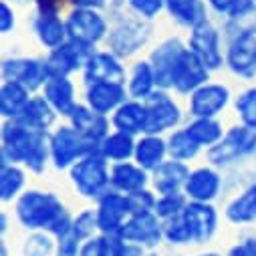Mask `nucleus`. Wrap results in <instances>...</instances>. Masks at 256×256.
Here are the masks:
<instances>
[{
  "label": "nucleus",
  "mask_w": 256,
  "mask_h": 256,
  "mask_svg": "<svg viewBox=\"0 0 256 256\" xmlns=\"http://www.w3.org/2000/svg\"><path fill=\"white\" fill-rule=\"evenodd\" d=\"M14 220L26 232H50L54 238H60L73 232V214L54 192L28 188L20 198L12 204Z\"/></svg>",
  "instance_id": "nucleus-1"
},
{
  "label": "nucleus",
  "mask_w": 256,
  "mask_h": 256,
  "mask_svg": "<svg viewBox=\"0 0 256 256\" xmlns=\"http://www.w3.org/2000/svg\"><path fill=\"white\" fill-rule=\"evenodd\" d=\"M0 164H18L32 176H42L50 166L48 134L24 123L4 121L0 130Z\"/></svg>",
  "instance_id": "nucleus-2"
},
{
  "label": "nucleus",
  "mask_w": 256,
  "mask_h": 256,
  "mask_svg": "<svg viewBox=\"0 0 256 256\" xmlns=\"http://www.w3.org/2000/svg\"><path fill=\"white\" fill-rule=\"evenodd\" d=\"M109 22L111 26L105 40V48L123 60L138 56L152 40V22L134 14L130 8L117 14H109Z\"/></svg>",
  "instance_id": "nucleus-3"
},
{
  "label": "nucleus",
  "mask_w": 256,
  "mask_h": 256,
  "mask_svg": "<svg viewBox=\"0 0 256 256\" xmlns=\"http://www.w3.org/2000/svg\"><path fill=\"white\" fill-rule=\"evenodd\" d=\"M252 158H256V130L242 123L228 127L224 138L214 148L206 150V162L222 172L234 170Z\"/></svg>",
  "instance_id": "nucleus-4"
},
{
  "label": "nucleus",
  "mask_w": 256,
  "mask_h": 256,
  "mask_svg": "<svg viewBox=\"0 0 256 256\" xmlns=\"http://www.w3.org/2000/svg\"><path fill=\"white\" fill-rule=\"evenodd\" d=\"M67 174L73 190L83 200L97 202L111 190V164L99 152L81 158Z\"/></svg>",
  "instance_id": "nucleus-5"
},
{
  "label": "nucleus",
  "mask_w": 256,
  "mask_h": 256,
  "mask_svg": "<svg viewBox=\"0 0 256 256\" xmlns=\"http://www.w3.org/2000/svg\"><path fill=\"white\" fill-rule=\"evenodd\" d=\"M50 146V168L56 172H69L81 158L99 152V146L87 140L77 132L71 123H58L52 132H48Z\"/></svg>",
  "instance_id": "nucleus-6"
},
{
  "label": "nucleus",
  "mask_w": 256,
  "mask_h": 256,
  "mask_svg": "<svg viewBox=\"0 0 256 256\" xmlns=\"http://www.w3.org/2000/svg\"><path fill=\"white\" fill-rule=\"evenodd\" d=\"M226 62L224 69L242 81L256 79V34L248 30H224Z\"/></svg>",
  "instance_id": "nucleus-7"
},
{
  "label": "nucleus",
  "mask_w": 256,
  "mask_h": 256,
  "mask_svg": "<svg viewBox=\"0 0 256 256\" xmlns=\"http://www.w3.org/2000/svg\"><path fill=\"white\" fill-rule=\"evenodd\" d=\"M174 95L176 93L172 91L158 89L150 99H146V107H148L146 134L168 136L188 121V111L180 105V101Z\"/></svg>",
  "instance_id": "nucleus-8"
},
{
  "label": "nucleus",
  "mask_w": 256,
  "mask_h": 256,
  "mask_svg": "<svg viewBox=\"0 0 256 256\" xmlns=\"http://www.w3.org/2000/svg\"><path fill=\"white\" fill-rule=\"evenodd\" d=\"M188 46L194 50L204 62L206 67L216 73L220 69H224V62H226V38L220 26H216L210 18L198 26H194L188 34Z\"/></svg>",
  "instance_id": "nucleus-9"
},
{
  "label": "nucleus",
  "mask_w": 256,
  "mask_h": 256,
  "mask_svg": "<svg viewBox=\"0 0 256 256\" xmlns=\"http://www.w3.org/2000/svg\"><path fill=\"white\" fill-rule=\"evenodd\" d=\"M65 20H67L69 40H75L89 48H97L101 42L107 40L111 22L101 10L71 8Z\"/></svg>",
  "instance_id": "nucleus-10"
},
{
  "label": "nucleus",
  "mask_w": 256,
  "mask_h": 256,
  "mask_svg": "<svg viewBox=\"0 0 256 256\" xmlns=\"http://www.w3.org/2000/svg\"><path fill=\"white\" fill-rule=\"evenodd\" d=\"M234 103V95L226 83L208 81L186 97L188 117H222Z\"/></svg>",
  "instance_id": "nucleus-11"
},
{
  "label": "nucleus",
  "mask_w": 256,
  "mask_h": 256,
  "mask_svg": "<svg viewBox=\"0 0 256 256\" xmlns=\"http://www.w3.org/2000/svg\"><path fill=\"white\" fill-rule=\"evenodd\" d=\"M2 81H16L32 93H40L50 69L44 56H6L0 67Z\"/></svg>",
  "instance_id": "nucleus-12"
},
{
  "label": "nucleus",
  "mask_w": 256,
  "mask_h": 256,
  "mask_svg": "<svg viewBox=\"0 0 256 256\" xmlns=\"http://www.w3.org/2000/svg\"><path fill=\"white\" fill-rule=\"evenodd\" d=\"M226 188V176L222 170L214 168L212 164H204L192 168L190 176L184 186V194L190 202H210L214 204Z\"/></svg>",
  "instance_id": "nucleus-13"
},
{
  "label": "nucleus",
  "mask_w": 256,
  "mask_h": 256,
  "mask_svg": "<svg viewBox=\"0 0 256 256\" xmlns=\"http://www.w3.org/2000/svg\"><path fill=\"white\" fill-rule=\"evenodd\" d=\"M186 48H188V42H184L180 36H168V38L160 40L150 50L148 60L152 62V67L156 71V79H158V87L160 89L172 91L178 62H180V58H182Z\"/></svg>",
  "instance_id": "nucleus-14"
},
{
  "label": "nucleus",
  "mask_w": 256,
  "mask_h": 256,
  "mask_svg": "<svg viewBox=\"0 0 256 256\" xmlns=\"http://www.w3.org/2000/svg\"><path fill=\"white\" fill-rule=\"evenodd\" d=\"M119 236L132 244L142 246L144 250H156L164 240V222L156 216V212H136L127 218Z\"/></svg>",
  "instance_id": "nucleus-15"
},
{
  "label": "nucleus",
  "mask_w": 256,
  "mask_h": 256,
  "mask_svg": "<svg viewBox=\"0 0 256 256\" xmlns=\"http://www.w3.org/2000/svg\"><path fill=\"white\" fill-rule=\"evenodd\" d=\"M97 210V222H99V234H119L123 224L127 222L134 212L130 204V196L121 194V192L109 190L95 202Z\"/></svg>",
  "instance_id": "nucleus-16"
},
{
  "label": "nucleus",
  "mask_w": 256,
  "mask_h": 256,
  "mask_svg": "<svg viewBox=\"0 0 256 256\" xmlns=\"http://www.w3.org/2000/svg\"><path fill=\"white\" fill-rule=\"evenodd\" d=\"M210 77H212V71L206 67V62L188 46L184 50L180 62H178L172 93H176L178 97H188L190 93H194L198 87L208 83Z\"/></svg>",
  "instance_id": "nucleus-17"
},
{
  "label": "nucleus",
  "mask_w": 256,
  "mask_h": 256,
  "mask_svg": "<svg viewBox=\"0 0 256 256\" xmlns=\"http://www.w3.org/2000/svg\"><path fill=\"white\" fill-rule=\"evenodd\" d=\"M184 218L190 226L194 246H206L220 230V212L210 202H188Z\"/></svg>",
  "instance_id": "nucleus-18"
},
{
  "label": "nucleus",
  "mask_w": 256,
  "mask_h": 256,
  "mask_svg": "<svg viewBox=\"0 0 256 256\" xmlns=\"http://www.w3.org/2000/svg\"><path fill=\"white\" fill-rule=\"evenodd\" d=\"M123 58L113 54L111 50H93L87 65L81 73L83 85L91 83H103V81H113V83H125L127 81V67L123 65Z\"/></svg>",
  "instance_id": "nucleus-19"
},
{
  "label": "nucleus",
  "mask_w": 256,
  "mask_h": 256,
  "mask_svg": "<svg viewBox=\"0 0 256 256\" xmlns=\"http://www.w3.org/2000/svg\"><path fill=\"white\" fill-rule=\"evenodd\" d=\"M95 48H89V46H83L75 40H67L62 42L60 46L52 48V50H46V62H48V69H50V75H67V77H73V75H81L87 60L91 56Z\"/></svg>",
  "instance_id": "nucleus-20"
},
{
  "label": "nucleus",
  "mask_w": 256,
  "mask_h": 256,
  "mask_svg": "<svg viewBox=\"0 0 256 256\" xmlns=\"http://www.w3.org/2000/svg\"><path fill=\"white\" fill-rule=\"evenodd\" d=\"M127 99H130V95H127L125 83H113V81L91 83V85H85V91H83V103L107 117H111L113 111Z\"/></svg>",
  "instance_id": "nucleus-21"
},
{
  "label": "nucleus",
  "mask_w": 256,
  "mask_h": 256,
  "mask_svg": "<svg viewBox=\"0 0 256 256\" xmlns=\"http://www.w3.org/2000/svg\"><path fill=\"white\" fill-rule=\"evenodd\" d=\"M40 93L62 119H67L69 113L81 103L77 85H75L73 77H67V75H50L46 79L44 87L40 89Z\"/></svg>",
  "instance_id": "nucleus-22"
},
{
  "label": "nucleus",
  "mask_w": 256,
  "mask_h": 256,
  "mask_svg": "<svg viewBox=\"0 0 256 256\" xmlns=\"http://www.w3.org/2000/svg\"><path fill=\"white\" fill-rule=\"evenodd\" d=\"M67 123H71L77 132H81L87 140H91L93 144H101L109 134H111V119L107 115H101L97 111H93L91 107H87L83 101L69 113V117L65 119Z\"/></svg>",
  "instance_id": "nucleus-23"
},
{
  "label": "nucleus",
  "mask_w": 256,
  "mask_h": 256,
  "mask_svg": "<svg viewBox=\"0 0 256 256\" xmlns=\"http://www.w3.org/2000/svg\"><path fill=\"white\" fill-rule=\"evenodd\" d=\"M224 220L232 226L256 224V180H250L240 192L226 202Z\"/></svg>",
  "instance_id": "nucleus-24"
},
{
  "label": "nucleus",
  "mask_w": 256,
  "mask_h": 256,
  "mask_svg": "<svg viewBox=\"0 0 256 256\" xmlns=\"http://www.w3.org/2000/svg\"><path fill=\"white\" fill-rule=\"evenodd\" d=\"M146 188H152V174L140 164L134 160L111 164V190L130 196Z\"/></svg>",
  "instance_id": "nucleus-25"
},
{
  "label": "nucleus",
  "mask_w": 256,
  "mask_h": 256,
  "mask_svg": "<svg viewBox=\"0 0 256 256\" xmlns=\"http://www.w3.org/2000/svg\"><path fill=\"white\" fill-rule=\"evenodd\" d=\"M109 119H111L113 130H119V132H125V134H132V136L140 138V136L146 134V127H148V107H146V101L130 97L125 103H121L113 111V115Z\"/></svg>",
  "instance_id": "nucleus-26"
},
{
  "label": "nucleus",
  "mask_w": 256,
  "mask_h": 256,
  "mask_svg": "<svg viewBox=\"0 0 256 256\" xmlns=\"http://www.w3.org/2000/svg\"><path fill=\"white\" fill-rule=\"evenodd\" d=\"M32 32L46 50H52L69 40L67 20L60 18V12H36L32 18Z\"/></svg>",
  "instance_id": "nucleus-27"
},
{
  "label": "nucleus",
  "mask_w": 256,
  "mask_h": 256,
  "mask_svg": "<svg viewBox=\"0 0 256 256\" xmlns=\"http://www.w3.org/2000/svg\"><path fill=\"white\" fill-rule=\"evenodd\" d=\"M190 164L178 162L168 158L160 168L152 172V190L158 196L162 194H174V192H184L186 180L190 176Z\"/></svg>",
  "instance_id": "nucleus-28"
},
{
  "label": "nucleus",
  "mask_w": 256,
  "mask_h": 256,
  "mask_svg": "<svg viewBox=\"0 0 256 256\" xmlns=\"http://www.w3.org/2000/svg\"><path fill=\"white\" fill-rule=\"evenodd\" d=\"M60 119V115L52 109V105L42 97V93H32L30 101L26 103L24 111L20 113V117L16 121L24 123L26 127H30V130L34 132H52L54 127L58 125L56 121Z\"/></svg>",
  "instance_id": "nucleus-29"
},
{
  "label": "nucleus",
  "mask_w": 256,
  "mask_h": 256,
  "mask_svg": "<svg viewBox=\"0 0 256 256\" xmlns=\"http://www.w3.org/2000/svg\"><path fill=\"white\" fill-rule=\"evenodd\" d=\"M125 89L132 99H140V101L150 99L160 89L158 79H156V71L148 58H138L134 65L127 69Z\"/></svg>",
  "instance_id": "nucleus-30"
},
{
  "label": "nucleus",
  "mask_w": 256,
  "mask_h": 256,
  "mask_svg": "<svg viewBox=\"0 0 256 256\" xmlns=\"http://www.w3.org/2000/svg\"><path fill=\"white\" fill-rule=\"evenodd\" d=\"M166 12L178 26L188 30L210 18L206 0H166Z\"/></svg>",
  "instance_id": "nucleus-31"
},
{
  "label": "nucleus",
  "mask_w": 256,
  "mask_h": 256,
  "mask_svg": "<svg viewBox=\"0 0 256 256\" xmlns=\"http://www.w3.org/2000/svg\"><path fill=\"white\" fill-rule=\"evenodd\" d=\"M168 158H170V152H168V140H166V136L144 134V136L138 138L134 162L140 164L144 170H148V172L152 174V172H154L156 168H160Z\"/></svg>",
  "instance_id": "nucleus-32"
},
{
  "label": "nucleus",
  "mask_w": 256,
  "mask_h": 256,
  "mask_svg": "<svg viewBox=\"0 0 256 256\" xmlns=\"http://www.w3.org/2000/svg\"><path fill=\"white\" fill-rule=\"evenodd\" d=\"M184 127L204 152L214 148L226 134V127L222 125L220 117H188Z\"/></svg>",
  "instance_id": "nucleus-33"
},
{
  "label": "nucleus",
  "mask_w": 256,
  "mask_h": 256,
  "mask_svg": "<svg viewBox=\"0 0 256 256\" xmlns=\"http://www.w3.org/2000/svg\"><path fill=\"white\" fill-rule=\"evenodd\" d=\"M30 97L32 91H28L24 85L16 81H2V85H0V115H2V119H18Z\"/></svg>",
  "instance_id": "nucleus-34"
},
{
  "label": "nucleus",
  "mask_w": 256,
  "mask_h": 256,
  "mask_svg": "<svg viewBox=\"0 0 256 256\" xmlns=\"http://www.w3.org/2000/svg\"><path fill=\"white\" fill-rule=\"evenodd\" d=\"M136 144H138L136 136L119 132V130H111V134L99 144V154L109 164L130 162L136 156Z\"/></svg>",
  "instance_id": "nucleus-35"
},
{
  "label": "nucleus",
  "mask_w": 256,
  "mask_h": 256,
  "mask_svg": "<svg viewBox=\"0 0 256 256\" xmlns=\"http://www.w3.org/2000/svg\"><path fill=\"white\" fill-rule=\"evenodd\" d=\"M28 184V172L18 164H0V200L14 204Z\"/></svg>",
  "instance_id": "nucleus-36"
},
{
  "label": "nucleus",
  "mask_w": 256,
  "mask_h": 256,
  "mask_svg": "<svg viewBox=\"0 0 256 256\" xmlns=\"http://www.w3.org/2000/svg\"><path fill=\"white\" fill-rule=\"evenodd\" d=\"M168 140V152H170V158L172 160H178V162H184V164H190L194 162L204 150L196 144V140L188 134V130L182 125L178 130H174L172 134L166 136Z\"/></svg>",
  "instance_id": "nucleus-37"
},
{
  "label": "nucleus",
  "mask_w": 256,
  "mask_h": 256,
  "mask_svg": "<svg viewBox=\"0 0 256 256\" xmlns=\"http://www.w3.org/2000/svg\"><path fill=\"white\" fill-rule=\"evenodd\" d=\"M232 109L238 117V123L256 130V85L246 87L234 97Z\"/></svg>",
  "instance_id": "nucleus-38"
},
{
  "label": "nucleus",
  "mask_w": 256,
  "mask_h": 256,
  "mask_svg": "<svg viewBox=\"0 0 256 256\" xmlns=\"http://www.w3.org/2000/svg\"><path fill=\"white\" fill-rule=\"evenodd\" d=\"M56 238L50 232H28V236L22 240L20 256H54Z\"/></svg>",
  "instance_id": "nucleus-39"
},
{
  "label": "nucleus",
  "mask_w": 256,
  "mask_h": 256,
  "mask_svg": "<svg viewBox=\"0 0 256 256\" xmlns=\"http://www.w3.org/2000/svg\"><path fill=\"white\" fill-rule=\"evenodd\" d=\"M164 240L172 248L194 246V240H192V232H190V226L184 218V212L180 216L164 222Z\"/></svg>",
  "instance_id": "nucleus-40"
},
{
  "label": "nucleus",
  "mask_w": 256,
  "mask_h": 256,
  "mask_svg": "<svg viewBox=\"0 0 256 256\" xmlns=\"http://www.w3.org/2000/svg\"><path fill=\"white\" fill-rule=\"evenodd\" d=\"M188 202H190V200L186 198L184 192H174V194H162V196H158V202H156L154 212H156V216H158L162 222H166V220H172V218L180 216V214L186 210Z\"/></svg>",
  "instance_id": "nucleus-41"
},
{
  "label": "nucleus",
  "mask_w": 256,
  "mask_h": 256,
  "mask_svg": "<svg viewBox=\"0 0 256 256\" xmlns=\"http://www.w3.org/2000/svg\"><path fill=\"white\" fill-rule=\"evenodd\" d=\"M73 234L83 242L99 234V222H97L95 206L93 208H81L77 214H73Z\"/></svg>",
  "instance_id": "nucleus-42"
},
{
  "label": "nucleus",
  "mask_w": 256,
  "mask_h": 256,
  "mask_svg": "<svg viewBox=\"0 0 256 256\" xmlns=\"http://www.w3.org/2000/svg\"><path fill=\"white\" fill-rule=\"evenodd\" d=\"M127 6L134 14L152 22L166 10V0H127Z\"/></svg>",
  "instance_id": "nucleus-43"
},
{
  "label": "nucleus",
  "mask_w": 256,
  "mask_h": 256,
  "mask_svg": "<svg viewBox=\"0 0 256 256\" xmlns=\"http://www.w3.org/2000/svg\"><path fill=\"white\" fill-rule=\"evenodd\" d=\"M158 202V194L152 188L140 190L136 194H130V204H132V212H154Z\"/></svg>",
  "instance_id": "nucleus-44"
},
{
  "label": "nucleus",
  "mask_w": 256,
  "mask_h": 256,
  "mask_svg": "<svg viewBox=\"0 0 256 256\" xmlns=\"http://www.w3.org/2000/svg\"><path fill=\"white\" fill-rule=\"evenodd\" d=\"M81 244L83 240H79L73 232L56 238V248H54V256H79L81 252Z\"/></svg>",
  "instance_id": "nucleus-45"
},
{
  "label": "nucleus",
  "mask_w": 256,
  "mask_h": 256,
  "mask_svg": "<svg viewBox=\"0 0 256 256\" xmlns=\"http://www.w3.org/2000/svg\"><path fill=\"white\" fill-rule=\"evenodd\" d=\"M226 256H256V234H246L240 240H236Z\"/></svg>",
  "instance_id": "nucleus-46"
},
{
  "label": "nucleus",
  "mask_w": 256,
  "mask_h": 256,
  "mask_svg": "<svg viewBox=\"0 0 256 256\" xmlns=\"http://www.w3.org/2000/svg\"><path fill=\"white\" fill-rule=\"evenodd\" d=\"M222 28L224 30H248V32L256 34V6L246 16H242L238 20H224Z\"/></svg>",
  "instance_id": "nucleus-47"
},
{
  "label": "nucleus",
  "mask_w": 256,
  "mask_h": 256,
  "mask_svg": "<svg viewBox=\"0 0 256 256\" xmlns=\"http://www.w3.org/2000/svg\"><path fill=\"white\" fill-rule=\"evenodd\" d=\"M206 4L212 12H216L218 16H222L224 20L230 18L234 14V10L238 8L240 0H206Z\"/></svg>",
  "instance_id": "nucleus-48"
},
{
  "label": "nucleus",
  "mask_w": 256,
  "mask_h": 256,
  "mask_svg": "<svg viewBox=\"0 0 256 256\" xmlns=\"http://www.w3.org/2000/svg\"><path fill=\"white\" fill-rule=\"evenodd\" d=\"M14 26H16V12L6 0H2V4H0V30H2V34H10Z\"/></svg>",
  "instance_id": "nucleus-49"
},
{
  "label": "nucleus",
  "mask_w": 256,
  "mask_h": 256,
  "mask_svg": "<svg viewBox=\"0 0 256 256\" xmlns=\"http://www.w3.org/2000/svg\"><path fill=\"white\" fill-rule=\"evenodd\" d=\"M79 256H105V240L103 234H97L81 244Z\"/></svg>",
  "instance_id": "nucleus-50"
},
{
  "label": "nucleus",
  "mask_w": 256,
  "mask_h": 256,
  "mask_svg": "<svg viewBox=\"0 0 256 256\" xmlns=\"http://www.w3.org/2000/svg\"><path fill=\"white\" fill-rule=\"evenodd\" d=\"M73 8H87V10H105L109 0H69Z\"/></svg>",
  "instance_id": "nucleus-51"
},
{
  "label": "nucleus",
  "mask_w": 256,
  "mask_h": 256,
  "mask_svg": "<svg viewBox=\"0 0 256 256\" xmlns=\"http://www.w3.org/2000/svg\"><path fill=\"white\" fill-rule=\"evenodd\" d=\"M36 12H60L62 0H32Z\"/></svg>",
  "instance_id": "nucleus-52"
},
{
  "label": "nucleus",
  "mask_w": 256,
  "mask_h": 256,
  "mask_svg": "<svg viewBox=\"0 0 256 256\" xmlns=\"http://www.w3.org/2000/svg\"><path fill=\"white\" fill-rule=\"evenodd\" d=\"M8 228H10V214L6 210H2V214H0V234H2V238L6 236Z\"/></svg>",
  "instance_id": "nucleus-53"
},
{
  "label": "nucleus",
  "mask_w": 256,
  "mask_h": 256,
  "mask_svg": "<svg viewBox=\"0 0 256 256\" xmlns=\"http://www.w3.org/2000/svg\"><path fill=\"white\" fill-rule=\"evenodd\" d=\"M190 256H226L222 252H216V250H204V252H198V254H190Z\"/></svg>",
  "instance_id": "nucleus-54"
},
{
  "label": "nucleus",
  "mask_w": 256,
  "mask_h": 256,
  "mask_svg": "<svg viewBox=\"0 0 256 256\" xmlns=\"http://www.w3.org/2000/svg\"><path fill=\"white\" fill-rule=\"evenodd\" d=\"M0 256H10V252H8V244H6L4 238H2V244H0Z\"/></svg>",
  "instance_id": "nucleus-55"
},
{
  "label": "nucleus",
  "mask_w": 256,
  "mask_h": 256,
  "mask_svg": "<svg viewBox=\"0 0 256 256\" xmlns=\"http://www.w3.org/2000/svg\"><path fill=\"white\" fill-rule=\"evenodd\" d=\"M144 256H164V252H162L160 248H156V250H146Z\"/></svg>",
  "instance_id": "nucleus-56"
},
{
  "label": "nucleus",
  "mask_w": 256,
  "mask_h": 256,
  "mask_svg": "<svg viewBox=\"0 0 256 256\" xmlns=\"http://www.w3.org/2000/svg\"><path fill=\"white\" fill-rule=\"evenodd\" d=\"M10 2H12V4H24L26 0H10Z\"/></svg>",
  "instance_id": "nucleus-57"
}]
</instances>
